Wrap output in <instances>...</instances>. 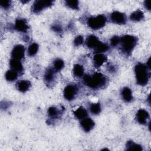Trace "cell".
I'll return each instance as SVG.
<instances>
[{"label": "cell", "instance_id": "cell-25", "mask_svg": "<svg viewBox=\"0 0 151 151\" xmlns=\"http://www.w3.org/2000/svg\"><path fill=\"white\" fill-rule=\"evenodd\" d=\"M53 65H54V69L55 70V71H58L61 70L64 68V63L63 60L60 58H57L54 60Z\"/></svg>", "mask_w": 151, "mask_h": 151}, {"label": "cell", "instance_id": "cell-22", "mask_svg": "<svg viewBox=\"0 0 151 151\" xmlns=\"http://www.w3.org/2000/svg\"><path fill=\"white\" fill-rule=\"evenodd\" d=\"M126 149L128 150H142V147L137 143H135L133 141H128L126 143Z\"/></svg>", "mask_w": 151, "mask_h": 151}, {"label": "cell", "instance_id": "cell-10", "mask_svg": "<svg viewBox=\"0 0 151 151\" xmlns=\"http://www.w3.org/2000/svg\"><path fill=\"white\" fill-rule=\"evenodd\" d=\"M14 28L17 31L25 32L28 29V25L25 19L18 18L15 21Z\"/></svg>", "mask_w": 151, "mask_h": 151}, {"label": "cell", "instance_id": "cell-28", "mask_svg": "<svg viewBox=\"0 0 151 151\" xmlns=\"http://www.w3.org/2000/svg\"><path fill=\"white\" fill-rule=\"evenodd\" d=\"M65 5L73 9H78L79 8V2L78 1H66L65 2Z\"/></svg>", "mask_w": 151, "mask_h": 151}, {"label": "cell", "instance_id": "cell-21", "mask_svg": "<svg viewBox=\"0 0 151 151\" xmlns=\"http://www.w3.org/2000/svg\"><path fill=\"white\" fill-rule=\"evenodd\" d=\"M61 111L55 107H50L48 110V116L51 119H57L59 117Z\"/></svg>", "mask_w": 151, "mask_h": 151}, {"label": "cell", "instance_id": "cell-14", "mask_svg": "<svg viewBox=\"0 0 151 151\" xmlns=\"http://www.w3.org/2000/svg\"><path fill=\"white\" fill-rule=\"evenodd\" d=\"M31 86V83L29 81L24 80H22L18 81L16 84L17 89L19 91L22 92V93H25V92L27 91L29 89Z\"/></svg>", "mask_w": 151, "mask_h": 151}, {"label": "cell", "instance_id": "cell-34", "mask_svg": "<svg viewBox=\"0 0 151 151\" xmlns=\"http://www.w3.org/2000/svg\"><path fill=\"white\" fill-rule=\"evenodd\" d=\"M108 70H109V71H113V72L114 71H115V68L113 65H111V67H109Z\"/></svg>", "mask_w": 151, "mask_h": 151}, {"label": "cell", "instance_id": "cell-12", "mask_svg": "<svg viewBox=\"0 0 151 151\" xmlns=\"http://www.w3.org/2000/svg\"><path fill=\"white\" fill-rule=\"evenodd\" d=\"M107 57L106 55L101 54V53H96L93 56V63L95 67H99L104 63H105L107 61Z\"/></svg>", "mask_w": 151, "mask_h": 151}, {"label": "cell", "instance_id": "cell-17", "mask_svg": "<svg viewBox=\"0 0 151 151\" xmlns=\"http://www.w3.org/2000/svg\"><path fill=\"white\" fill-rule=\"evenodd\" d=\"M121 94L123 100L127 103L130 102L133 99L132 91L129 87H124L122 90Z\"/></svg>", "mask_w": 151, "mask_h": 151}, {"label": "cell", "instance_id": "cell-18", "mask_svg": "<svg viewBox=\"0 0 151 151\" xmlns=\"http://www.w3.org/2000/svg\"><path fill=\"white\" fill-rule=\"evenodd\" d=\"M74 114L77 119L82 120L87 116L88 113L86 109L83 107L81 106L74 111Z\"/></svg>", "mask_w": 151, "mask_h": 151}, {"label": "cell", "instance_id": "cell-11", "mask_svg": "<svg viewBox=\"0 0 151 151\" xmlns=\"http://www.w3.org/2000/svg\"><path fill=\"white\" fill-rule=\"evenodd\" d=\"M80 125L83 128V129L84 130V131L86 132H88L91 129H93V128L95 125V123L91 119L88 117H86L81 120L80 122Z\"/></svg>", "mask_w": 151, "mask_h": 151}, {"label": "cell", "instance_id": "cell-5", "mask_svg": "<svg viewBox=\"0 0 151 151\" xmlns=\"http://www.w3.org/2000/svg\"><path fill=\"white\" fill-rule=\"evenodd\" d=\"M53 4L52 1H42V0H37L35 1L31 8L32 11L34 13H39L44 9L48 8L51 6Z\"/></svg>", "mask_w": 151, "mask_h": 151}, {"label": "cell", "instance_id": "cell-15", "mask_svg": "<svg viewBox=\"0 0 151 151\" xmlns=\"http://www.w3.org/2000/svg\"><path fill=\"white\" fill-rule=\"evenodd\" d=\"M9 65L11 68V70H13L18 73L22 72L23 71V67L22 63L19 60L11 58L9 61Z\"/></svg>", "mask_w": 151, "mask_h": 151}, {"label": "cell", "instance_id": "cell-26", "mask_svg": "<svg viewBox=\"0 0 151 151\" xmlns=\"http://www.w3.org/2000/svg\"><path fill=\"white\" fill-rule=\"evenodd\" d=\"M90 112L93 114H99L101 111V106L99 103H93L90 106Z\"/></svg>", "mask_w": 151, "mask_h": 151}, {"label": "cell", "instance_id": "cell-3", "mask_svg": "<svg viewBox=\"0 0 151 151\" xmlns=\"http://www.w3.org/2000/svg\"><path fill=\"white\" fill-rule=\"evenodd\" d=\"M137 41V37L130 35H126L120 38V43L121 44L122 52L127 55H129L136 46Z\"/></svg>", "mask_w": 151, "mask_h": 151}, {"label": "cell", "instance_id": "cell-29", "mask_svg": "<svg viewBox=\"0 0 151 151\" xmlns=\"http://www.w3.org/2000/svg\"><path fill=\"white\" fill-rule=\"evenodd\" d=\"M120 41V38L118 36H114L110 39V44L111 46L116 47L117 46Z\"/></svg>", "mask_w": 151, "mask_h": 151}, {"label": "cell", "instance_id": "cell-13", "mask_svg": "<svg viewBox=\"0 0 151 151\" xmlns=\"http://www.w3.org/2000/svg\"><path fill=\"white\" fill-rule=\"evenodd\" d=\"M100 41L97 37L93 35H89L86 40V44L89 48H95L100 43Z\"/></svg>", "mask_w": 151, "mask_h": 151}, {"label": "cell", "instance_id": "cell-23", "mask_svg": "<svg viewBox=\"0 0 151 151\" xmlns=\"http://www.w3.org/2000/svg\"><path fill=\"white\" fill-rule=\"evenodd\" d=\"M73 74L77 77H82L84 74L83 67L80 64H75L73 67Z\"/></svg>", "mask_w": 151, "mask_h": 151}, {"label": "cell", "instance_id": "cell-27", "mask_svg": "<svg viewBox=\"0 0 151 151\" xmlns=\"http://www.w3.org/2000/svg\"><path fill=\"white\" fill-rule=\"evenodd\" d=\"M109 50V46L101 42H100L99 45L94 48V51L97 53H101L107 51Z\"/></svg>", "mask_w": 151, "mask_h": 151}, {"label": "cell", "instance_id": "cell-4", "mask_svg": "<svg viewBox=\"0 0 151 151\" xmlns=\"http://www.w3.org/2000/svg\"><path fill=\"white\" fill-rule=\"evenodd\" d=\"M106 17L104 15H99L88 18L87 23L90 28L93 29H99L103 28L106 22Z\"/></svg>", "mask_w": 151, "mask_h": 151}, {"label": "cell", "instance_id": "cell-1", "mask_svg": "<svg viewBox=\"0 0 151 151\" xmlns=\"http://www.w3.org/2000/svg\"><path fill=\"white\" fill-rule=\"evenodd\" d=\"M107 82V77L100 73L86 75L83 78L84 84L92 89L103 88Z\"/></svg>", "mask_w": 151, "mask_h": 151}, {"label": "cell", "instance_id": "cell-7", "mask_svg": "<svg viewBox=\"0 0 151 151\" xmlns=\"http://www.w3.org/2000/svg\"><path fill=\"white\" fill-rule=\"evenodd\" d=\"M110 19L113 23L117 24H124L126 22V17L124 14L116 11L111 14Z\"/></svg>", "mask_w": 151, "mask_h": 151}, {"label": "cell", "instance_id": "cell-2", "mask_svg": "<svg viewBox=\"0 0 151 151\" xmlns=\"http://www.w3.org/2000/svg\"><path fill=\"white\" fill-rule=\"evenodd\" d=\"M134 72L137 83L140 86L146 85L149 78L148 67L146 65L140 63H137L135 65Z\"/></svg>", "mask_w": 151, "mask_h": 151}, {"label": "cell", "instance_id": "cell-20", "mask_svg": "<svg viewBox=\"0 0 151 151\" xmlns=\"http://www.w3.org/2000/svg\"><path fill=\"white\" fill-rule=\"evenodd\" d=\"M5 77L8 81H15L18 78V72L13 70H8L5 74Z\"/></svg>", "mask_w": 151, "mask_h": 151}, {"label": "cell", "instance_id": "cell-24", "mask_svg": "<svg viewBox=\"0 0 151 151\" xmlns=\"http://www.w3.org/2000/svg\"><path fill=\"white\" fill-rule=\"evenodd\" d=\"M38 50V45L35 42H33L30 44L28 48V55L29 56H33L37 54Z\"/></svg>", "mask_w": 151, "mask_h": 151}, {"label": "cell", "instance_id": "cell-19", "mask_svg": "<svg viewBox=\"0 0 151 151\" xmlns=\"http://www.w3.org/2000/svg\"><path fill=\"white\" fill-rule=\"evenodd\" d=\"M144 18V14L143 12L140 10L137 9L133 12H132L130 15V19L132 21L137 22L142 20Z\"/></svg>", "mask_w": 151, "mask_h": 151}, {"label": "cell", "instance_id": "cell-8", "mask_svg": "<svg viewBox=\"0 0 151 151\" xmlns=\"http://www.w3.org/2000/svg\"><path fill=\"white\" fill-rule=\"evenodd\" d=\"M25 55V47L21 44H18L15 45L12 51H11V57L12 58L17 59L21 60L22 59Z\"/></svg>", "mask_w": 151, "mask_h": 151}, {"label": "cell", "instance_id": "cell-32", "mask_svg": "<svg viewBox=\"0 0 151 151\" xmlns=\"http://www.w3.org/2000/svg\"><path fill=\"white\" fill-rule=\"evenodd\" d=\"M52 29L55 31V32H60L61 31L62 29L61 27L57 24H55L52 27Z\"/></svg>", "mask_w": 151, "mask_h": 151}, {"label": "cell", "instance_id": "cell-33", "mask_svg": "<svg viewBox=\"0 0 151 151\" xmlns=\"http://www.w3.org/2000/svg\"><path fill=\"white\" fill-rule=\"evenodd\" d=\"M144 5H145V8L147 9H148V10L150 9V1H145L144 2Z\"/></svg>", "mask_w": 151, "mask_h": 151}, {"label": "cell", "instance_id": "cell-31", "mask_svg": "<svg viewBox=\"0 0 151 151\" xmlns=\"http://www.w3.org/2000/svg\"><path fill=\"white\" fill-rule=\"evenodd\" d=\"M0 4L1 6L4 9H8L11 6V1L8 0H1Z\"/></svg>", "mask_w": 151, "mask_h": 151}, {"label": "cell", "instance_id": "cell-6", "mask_svg": "<svg viewBox=\"0 0 151 151\" xmlns=\"http://www.w3.org/2000/svg\"><path fill=\"white\" fill-rule=\"evenodd\" d=\"M78 87L76 85L68 84L64 90V96L67 100H73L78 93Z\"/></svg>", "mask_w": 151, "mask_h": 151}, {"label": "cell", "instance_id": "cell-30", "mask_svg": "<svg viewBox=\"0 0 151 151\" xmlns=\"http://www.w3.org/2000/svg\"><path fill=\"white\" fill-rule=\"evenodd\" d=\"M84 41V38L81 35H78L76 37L74 40V44L76 46H79L82 44Z\"/></svg>", "mask_w": 151, "mask_h": 151}, {"label": "cell", "instance_id": "cell-16", "mask_svg": "<svg viewBox=\"0 0 151 151\" xmlns=\"http://www.w3.org/2000/svg\"><path fill=\"white\" fill-rule=\"evenodd\" d=\"M55 70L54 68H48L44 74V81L47 84H51L55 78Z\"/></svg>", "mask_w": 151, "mask_h": 151}, {"label": "cell", "instance_id": "cell-9", "mask_svg": "<svg viewBox=\"0 0 151 151\" xmlns=\"http://www.w3.org/2000/svg\"><path fill=\"white\" fill-rule=\"evenodd\" d=\"M149 117V113L147 112V111L143 109H139L137 111L136 116V120L139 123L141 124H145Z\"/></svg>", "mask_w": 151, "mask_h": 151}]
</instances>
